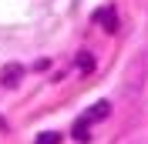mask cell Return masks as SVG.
I'll use <instances>...</instances> for the list:
<instances>
[{
  "label": "cell",
  "mask_w": 148,
  "mask_h": 144,
  "mask_svg": "<svg viewBox=\"0 0 148 144\" xmlns=\"http://www.w3.org/2000/svg\"><path fill=\"white\" fill-rule=\"evenodd\" d=\"M94 20H98V27H101L104 34H114V30H118V14H114L111 7H101L98 14H94Z\"/></svg>",
  "instance_id": "1"
},
{
  "label": "cell",
  "mask_w": 148,
  "mask_h": 144,
  "mask_svg": "<svg viewBox=\"0 0 148 144\" xmlns=\"http://www.w3.org/2000/svg\"><path fill=\"white\" fill-rule=\"evenodd\" d=\"M108 114H111V104H108V101H98V104H94V107H88L81 117L88 121V124H98V121H104Z\"/></svg>",
  "instance_id": "2"
},
{
  "label": "cell",
  "mask_w": 148,
  "mask_h": 144,
  "mask_svg": "<svg viewBox=\"0 0 148 144\" xmlns=\"http://www.w3.org/2000/svg\"><path fill=\"white\" fill-rule=\"evenodd\" d=\"M3 84H7V87H17L20 84V67L17 64H10L7 71H3Z\"/></svg>",
  "instance_id": "3"
},
{
  "label": "cell",
  "mask_w": 148,
  "mask_h": 144,
  "mask_svg": "<svg viewBox=\"0 0 148 144\" xmlns=\"http://www.w3.org/2000/svg\"><path fill=\"white\" fill-rule=\"evenodd\" d=\"M88 131H91V124H88L84 117H77V124H74V137H77V141H84V137H88Z\"/></svg>",
  "instance_id": "4"
},
{
  "label": "cell",
  "mask_w": 148,
  "mask_h": 144,
  "mask_svg": "<svg viewBox=\"0 0 148 144\" xmlns=\"http://www.w3.org/2000/svg\"><path fill=\"white\" fill-rule=\"evenodd\" d=\"M77 67H81V71H94V57L91 54H81L77 57Z\"/></svg>",
  "instance_id": "5"
},
{
  "label": "cell",
  "mask_w": 148,
  "mask_h": 144,
  "mask_svg": "<svg viewBox=\"0 0 148 144\" xmlns=\"http://www.w3.org/2000/svg\"><path fill=\"white\" fill-rule=\"evenodd\" d=\"M61 141V134H40L37 137V144H57Z\"/></svg>",
  "instance_id": "6"
}]
</instances>
